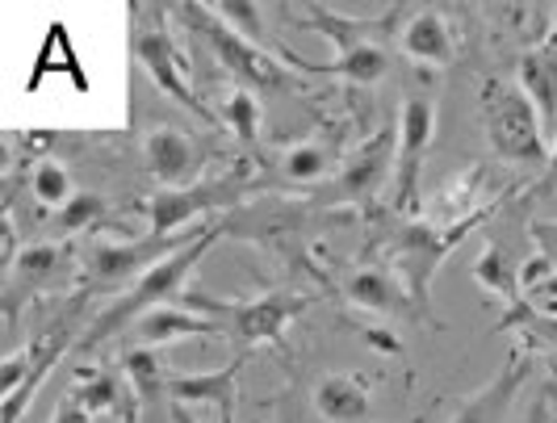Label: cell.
<instances>
[{
	"mask_svg": "<svg viewBox=\"0 0 557 423\" xmlns=\"http://www.w3.org/2000/svg\"><path fill=\"white\" fill-rule=\"evenodd\" d=\"M298 17H307V26L335 42V59L327 63L332 76L344 85L373 88L391 72V34H403V22L411 17V9H386L382 17H348L335 13L327 4H302Z\"/></svg>",
	"mask_w": 557,
	"mask_h": 423,
	"instance_id": "obj_1",
	"label": "cell"
},
{
	"mask_svg": "<svg viewBox=\"0 0 557 423\" xmlns=\"http://www.w3.org/2000/svg\"><path fill=\"white\" fill-rule=\"evenodd\" d=\"M223 235H226V226L214 223L201 239H197V244H189L185 252L168 256L164 264H156L147 277H139L131 289H122L106 311L88 319V327H84V336H81L76 348H84V352H88V348H101V344L113 339L117 332H131V327H135V319H143L147 311H156V307H176V302H181V294L189 289L194 269L206 260V252H210Z\"/></svg>",
	"mask_w": 557,
	"mask_h": 423,
	"instance_id": "obj_2",
	"label": "cell"
},
{
	"mask_svg": "<svg viewBox=\"0 0 557 423\" xmlns=\"http://www.w3.org/2000/svg\"><path fill=\"white\" fill-rule=\"evenodd\" d=\"M478 117L491 151L511 169L545 172L549 169V142H545V126L541 113L529 101V92L507 80V76H486L478 85Z\"/></svg>",
	"mask_w": 557,
	"mask_h": 423,
	"instance_id": "obj_3",
	"label": "cell"
},
{
	"mask_svg": "<svg viewBox=\"0 0 557 423\" xmlns=\"http://www.w3.org/2000/svg\"><path fill=\"white\" fill-rule=\"evenodd\" d=\"M168 13L181 17V22H189V26L206 38L214 63H219L244 92H256V97H260V92H281V88L294 85V67H289L285 59H277L273 51H260V47L248 42L239 29L226 26L210 4H172Z\"/></svg>",
	"mask_w": 557,
	"mask_h": 423,
	"instance_id": "obj_4",
	"label": "cell"
},
{
	"mask_svg": "<svg viewBox=\"0 0 557 423\" xmlns=\"http://www.w3.org/2000/svg\"><path fill=\"white\" fill-rule=\"evenodd\" d=\"M84 307H88V298L76 294V307L55 319L51 327H42L38 336H29L26 348H17V352H9L4 357V369H0V402H4V411H0V423H17L22 420V411H26L34 395L42 390V382L51 377V369L63 361V352L72 348V344H81L76 332H84L88 323H84Z\"/></svg>",
	"mask_w": 557,
	"mask_h": 423,
	"instance_id": "obj_5",
	"label": "cell"
},
{
	"mask_svg": "<svg viewBox=\"0 0 557 423\" xmlns=\"http://www.w3.org/2000/svg\"><path fill=\"white\" fill-rule=\"evenodd\" d=\"M126 17H131V55L139 59V67L156 80V88L168 92L181 110H189L194 117H201L210 130H219L223 117L197 97L194 85H189V76H185V59H181L172 34H168V26H164L168 9H160V4H131Z\"/></svg>",
	"mask_w": 557,
	"mask_h": 423,
	"instance_id": "obj_6",
	"label": "cell"
},
{
	"mask_svg": "<svg viewBox=\"0 0 557 423\" xmlns=\"http://www.w3.org/2000/svg\"><path fill=\"white\" fill-rule=\"evenodd\" d=\"M495 210H499V201H495V206H486V210H478V214H470V219H453L448 226L407 223L403 231H398V239H394V273H398L403 285L411 289V298H416V307L423 311V319H428L432 282H436L441 264L453 256V248H457L470 231L491 223V219H495Z\"/></svg>",
	"mask_w": 557,
	"mask_h": 423,
	"instance_id": "obj_7",
	"label": "cell"
},
{
	"mask_svg": "<svg viewBox=\"0 0 557 423\" xmlns=\"http://www.w3.org/2000/svg\"><path fill=\"white\" fill-rule=\"evenodd\" d=\"M210 226L214 223L189 226V231H176V235H143V239H126V244H97L92 256L81 264V294L92 298V294H110V289H131L156 264H164L168 256L185 252L189 244H197Z\"/></svg>",
	"mask_w": 557,
	"mask_h": 423,
	"instance_id": "obj_8",
	"label": "cell"
},
{
	"mask_svg": "<svg viewBox=\"0 0 557 423\" xmlns=\"http://www.w3.org/2000/svg\"><path fill=\"white\" fill-rule=\"evenodd\" d=\"M310 311V298L298 289H273L260 298H244V302H226L223 323L226 339L235 344V357H251L264 344H281L289 323Z\"/></svg>",
	"mask_w": 557,
	"mask_h": 423,
	"instance_id": "obj_9",
	"label": "cell"
},
{
	"mask_svg": "<svg viewBox=\"0 0 557 423\" xmlns=\"http://www.w3.org/2000/svg\"><path fill=\"white\" fill-rule=\"evenodd\" d=\"M248 189H251L248 169L219 176V181H201V185H189V189H160V194L147 198V226H151L147 235L189 231L197 219H206V214H214L223 206H235Z\"/></svg>",
	"mask_w": 557,
	"mask_h": 423,
	"instance_id": "obj_10",
	"label": "cell"
},
{
	"mask_svg": "<svg viewBox=\"0 0 557 423\" xmlns=\"http://www.w3.org/2000/svg\"><path fill=\"white\" fill-rule=\"evenodd\" d=\"M394 169H398V122L377 126L352 155L339 160V172L323 189V198L339 206H364L386 189V181H394Z\"/></svg>",
	"mask_w": 557,
	"mask_h": 423,
	"instance_id": "obj_11",
	"label": "cell"
},
{
	"mask_svg": "<svg viewBox=\"0 0 557 423\" xmlns=\"http://www.w3.org/2000/svg\"><path fill=\"white\" fill-rule=\"evenodd\" d=\"M432 139H436V101L423 92L407 97L398 110V169H394V206L403 214H419V176Z\"/></svg>",
	"mask_w": 557,
	"mask_h": 423,
	"instance_id": "obj_12",
	"label": "cell"
},
{
	"mask_svg": "<svg viewBox=\"0 0 557 423\" xmlns=\"http://www.w3.org/2000/svg\"><path fill=\"white\" fill-rule=\"evenodd\" d=\"M143 164L160 181V189H189V185H201L206 147L181 126H156L143 139Z\"/></svg>",
	"mask_w": 557,
	"mask_h": 423,
	"instance_id": "obj_13",
	"label": "cell"
},
{
	"mask_svg": "<svg viewBox=\"0 0 557 423\" xmlns=\"http://www.w3.org/2000/svg\"><path fill=\"white\" fill-rule=\"evenodd\" d=\"M76 269V248L72 244H29L26 252L13 260V269L4 273V298H9V323L17 319V298L22 294H42L55 289L72 277Z\"/></svg>",
	"mask_w": 557,
	"mask_h": 423,
	"instance_id": "obj_14",
	"label": "cell"
},
{
	"mask_svg": "<svg viewBox=\"0 0 557 423\" xmlns=\"http://www.w3.org/2000/svg\"><path fill=\"white\" fill-rule=\"evenodd\" d=\"M344 298L348 307H357L364 314H377V319H411L423 314L411 298V289L403 285V277L386 269V264H361L344 277Z\"/></svg>",
	"mask_w": 557,
	"mask_h": 423,
	"instance_id": "obj_15",
	"label": "cell"
},
{
	"mask_svg": "<svg viewBox=\"0 0 557 423\" xmlns=\"http://www.w3.org/2000/svg\"><path fill=\"white\" fill-rule=\"evenodd\" d=\"M248 365V357H231L223 369L214 373H172L168 382V398L185 402V407H214L219 423H235V407H239V373Z\"/></svg>",
	"mask_w": 557,
	"mask_h": 423,
	"instance_id": "obj_16",
	"label": "cell"
},
{
	"mask_svg": "<svg viewBox=\"0 0 557 423\" xmlns=\"http://www.w3.org/2000/svg\"><path fill=\"white\" fill-rule=\"evenodd\" d=\"M310 402L319 411L323 423H373L377 420V395L373 386L364 382L361 373H348V369H332L314 382Z\"/></svg>",
	"mask_w": 557,
	"mask_h": 423,
	"instance_id": "obj_17",
	"label": "cell"
},
{
	"mask_svg": "<svg viewBox=\"0 0 557 423\" xmlns=\"http://www.w3.org/2000/svg\"><path fill=\"white\" fill-rule=\"evenodd\" d=\"M72 398L81 402L92 420L97 415H117L122 423H139V398L110 369H97V365L72 369Z\"/></svg>",
	"mask_w": 557,
	"mask_h": 423,
	"instance_id": "obj_18",
	"label": "cell"
},
{
	"mask_svg": "<svg viewBox=\"0 0 557 423\" xmlns=\"http://www.w3.org/2000/svg\"><path fill=\"white\" fill-rule=\"evenodd\" d=\"M398 51L416 67H445V63H453L457 42H453V26L445 22V13L432 9V4H416L411 17L403 22Z\"/></svg>",
	"mask_w": 557,
	"mask_h": 423,
	"instance_id": "obj_19",
	"label": "cell"
},
{
	"mask_svg": "<svg viewBox=\"0 0 557 423\" xmlns=\"http://www.w3.org/2000/svg\"><path fill=\"white\" fill-rule=\"evenodd\" d=\"M529 373H532L529 357H524V352H511V361H507L482 390H474V395L466 398V402L453 411L448 423H499L503 415H507V407L520 398Z\"/></svg>",
	"mask_w": 557,
	"mask_h": 423,
	"instance_id": "obj_20",
	"label": "cell"
},
{
	"mask_svg": "<svg viewBox=\"0 0 557 423\" xmlns=\"http://www.w3.org/2000/svg\"><path fill=\"white\" fill-rule=\"evenodd\" d=\"M226 336L219 319H206L197 311H185V307H156L143 319H135L131 327V339L143 344V348H168V344H181V339H214Z\"/></svg>",
	"mask_w": 557,
	"mask_h": 423,
	"instance_id": "obj_21",
	"label": "cell"
},
{
	"mask_svg": "<svg viewBox=\"0 0 557 423\" xmlns=\"http://www.w3.org/2000/svg\"><path fill=\"white\" fill-rule=\"evenodd\" d=\"M47 76H67L76 92H88L92 80H88V72H84L81 63V51H76V42H72V34L63 22H51L47 26V38H42V47H38V55H34V72L26 76V92H38V88L47 85Z\"/></svg>",
	"mask_w": 557,
	"mask_h": 423,
	"instance_id": "obj_22",
	"label": "cell"
},
{
	"mask_svg": "<svg viewBox=\"0 0 557 423\" xmlns=\"http://www.w3.org/2000/svg\"><path fill=\"white\" fill-rule=\"evenodd\" d=\"M516 85L529 92V101L541 113L545 139H557V55H549L545 47H524L516 63Z\"/></svg>",
	"mask_w": 557,
	"mask_h": 423,
	"instance_id": "obj_23",
	"label": "cell"
},
{
	"mask_svg": "<svg viewBox=\"0 0 557 423\" xmlns=\"http://www.w3.org/2000/svg\"><path fill=\"white\" fill-rule=\"evenodd\" d=\"M470 277H474V285H482L491 298L507 302V307L524 302V298H520V264H516L511 248H507L503 239H495V235L482 244L478 260L470 264Z\"/></svg>",
	"mask_w": 557,
	"mask_h": 423,
	"instance_id": "obj_24",
	"label": "cell"
},
{
	"mask_svg": "<svg viewBox=\"0 0 557 423\" xmlns=\"http://www.w3.org/2000/svg\"><path fill=\"white\" fill-rule=\"evenodd\" d=\"M122 377H126V386L135 390L139 402L147 407H168V382H172V373L168 365L160 361V348H143V344H131L126 352H122Z\"/></svg>",
	"mask_w": 557,
	"mask_h": 423,
	"instance_id": "obj_25",
	"label": "cell"
},
{
	"mask_svg": "<svg viewBox=\"0 0 557 423\" xmlns=\"http://www.w3.org/2000/svg\"><path fill=\"white\" fill-rule=\"evenodd\" d=\"M277 169L289 185L310 189V185H323V181L335 172V151L332 147H323V142H294V147L281 151Z\"/></svg>",
	"mask_w": 557,
	"mask_h": 423,
	"instance_id": "obj_26",
	"label": "cell"
},
{
	"mask_svg": "<svg viewBox=\"0 0 557 423\" xmlns=\"http://www.w3.org/2000/svg\"><path fill=\"white\" fill-rule=\"evenodd\" d=\"M520 298L529 302L536 314L557 319V269L541 252L520 260Z\"/></svg>",
	"mask_w": 557,
	"mask_h": 423,
	"instance_id": "obj_27",
	"label": "cell"
},
{
	"mask_svg": "<svg viewBox=\"0 0 557 423\" xmlns=\"http://www.w3.org/2000/svg\"><path fill=\"white\" fill-rule=\"evenodd\" d=\"M29 194L42 210H63L76 198L72 172L63 169L59 160H38V169H29Z\"/></svg>",
	"mask_w": 557,
	"mask_h": 423,
	"instance_id": "obj_28",
	"label": "cell"
},
{
	"mask_svg": "<svg viewBox=\"0 0 557 423\" xmlns=\"http://www.w3.org/2000/svg\"><path fill=\"white\" fill-rule=\"evenodd\" d=\"M260 97L256 92H244V88H235L231 97L223 101V122L231 126V135L244 142V147H256L260 142Z\"/></svg>",
	"mask_w": 557,
	"mask_h": 423,
	"instance_id": "obj_29",
	"label": "cell"
},
{
	"mask_svg": "<svg viewBox=\"0 0 557 423\" xmlns=\"http://www.w3.org/2000/svg\"><path fill=\"white\" fill-rule=\"evenodd\" d=\"M106 219V201L97 198V194H76L72 206H63L55 214V231L59 235H67V231H88V226H97Z\"/></svg>",
	"mask_w": 557,
	"mask_h": 423,
	"instance_id": "obj_30",
	"label": "cell"
},
{
	"mask_svg": "<svg viewBox=\"0 0 557 423\" xmlns=\"http://www.w3.org/2000/svg\"><path fill=\"white\" fill-rule=\"evenodd\" d=\"M532 244H536V252L545 256L549 264L557 269V223H532Z\"/></svg>",
	"mask_w": 557,
	"mask_h": 423,
	"instance_id": "obj_31",
	"label": "cell"
},
{
	"mask_svg": "<svg viewBox=\"0 0 557 423\" xmlns=\"http://www.w3.org/2000/svg\"><path fill=\"white\" fill-rule=\"evenodd\" d=\"M549 194H557V139L549 147V169L541 172V181L532 185V198H549Z\"/></svg>",
	"mask_w": 557,
	"mask_h": 423,
	"instance_id": "obj_32",
	"label": "cell"
},
{
	"mask_svg": "<svg viewBox=\"0 0 557 423\" xmlns=\"http://www.w3.org/2000/svg\"><path fill=\"white\" fill-rule=\"evenodd\" d=\"M88 420H92V415L84 411L76 398L67 395L63 402H59V411H55V420H51V423H88Z\"/></svg>",
	"mask_w": 557,
	"mask_h": 423,
	"instance_id": "obj_33",
	"label": "cell"
},
{
	"mask_svg": "<svg viewBox=\"0 0 557 423\" xmlns=\"http://www.w3.org/2000/svg\"><path fill=\"white\" fill-rule=\"evenodd\" d=\"M524 423H549V402L536 398V402L529 407V415H524Z\"/></svg>",
	"mask_w": 557,
	"mask_h": 423,
	"instance_id": "obj_34",
	"label": "cell"
},
{
	"mask_svg": "<svg viewBox=\"0 0 557 423\" xmlns=\"http://www.w3.org/2000/svg\"><path fill=\"white\" fill-rule=\"evenodd\" d=\"M549 55H557V4H554V17H549V34H545V42H541Z\"/></svg>",
	"mask_w": 557,
	"mask_h": 423,
	"instance_id": "obj_35",
	"label": "cell"
},
{
	"mask_svg": "<svg viewBox=\"0 0 557 423\" xmlns=\"http://www.w3.org/2000/svg\"><path fill=\"white\" fill-rule=\"evenodd\" d=\"M554 357H557V352H554Z\"/></svg>",
	"mask_w": 557,
	"mask_h": 423,
	"instance_id": "obj_36",
	"label": "cell"
}]
</instances>
